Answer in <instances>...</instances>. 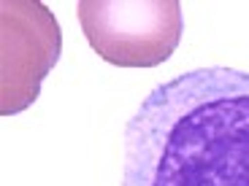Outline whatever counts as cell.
<instances>
[{
	"label": "cell",
	"mask_w": 249,
	"mask_h": 186,
	"mask_svg": "<svg viewBox=\"0 0 249 186\" xmlns=\"http://www.w3.org/2000/svg\"><path fill=\"white\" fill-rule=\"evenodd\" d=\"M79 22L92 51L117 68H155L184 32L179 0H81Z\"/></svg>",
	"instance_id": "7a4b0ae2"
},
{
	"label": "cell",
	"mask_w": 249,
	"mask_h": 186,
	"mask_svg": "<svg viewBox=\"0 0 249 186\" xmlns=\"http://www.w3.org/2000/svg\"><path fill=\"white\" fill-rule=\"evenodd\" d=\"M122 186H249V73L195 68L162 81L124 127Z\"/></svg>",
	"instance_id": "6da1fadb"
},
{
	"label": "cell",
	"mask_w": 249,
	"mask_h": 186,
	"mask_svg": "<svg viewBox=\"0 0 249 186\" xmlns=\"http://www.w3.org/2000/svg\"><path fill=\"white\" fill-rule=\"evenodd\" d=\"M62 51L54 14L38 0L0 3V113L14 116L33 106Z\"/></svg>",
	"instance_id": "3957f363"
}]
</instances>
